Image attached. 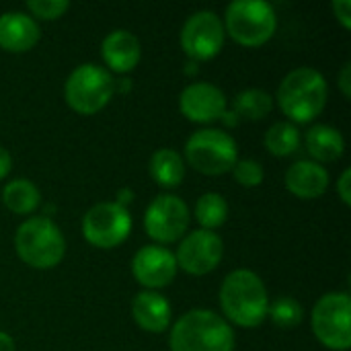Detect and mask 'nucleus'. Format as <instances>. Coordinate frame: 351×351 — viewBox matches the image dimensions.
Here are the masks:
<instances>
[{"instance_id":"obj_1","label":"nucleus","mask_w":351,"mask_h":351,"mask_svg":"<svg viewBox=\"0 0 351 351\" xmlns=\"http://www.w3.org/2000/svg\"><path fill=\"white\" fill-rule=\"evenodd\" d=\"M220 308L226 323L255 329L263 325L269 311V296L263 280L251 269L230 271L220 286Z\"/></svg>"},{"instance_id":"obj_2","label":"nucleus","mask_w":351,"mask_h":351,"mask_svg":"<svg viewBox=\"0 0 351 351\" xmlns=\"http://www.w3.org/2000/svg\"><path fill=\"white\" fill-rule=\"evenodd\" d=\"M329 97L327 78L311 66H300L284 76L278 88V105L290 123H311L315 121Z\"/></svg>"},{"instance_id":"obj_3","label":"nucleus","mask_w":351,"mask_h":351,"mask_svg":"<svg viewBox=\"0 0 351 351\" xmlns=\"http://www.w3.org/2000/svg\"><path fill=\"white\" fill-rule=\"evenodd\" d=\"M171 351H234V331L210 308L185 313L171 329Z\"/></svg>"},{"instance_id":"obj_4","label":"nucleus","mask_w":351,"mask_h":351,"mask_svg":"<svg viewBox=\"0 0 351 351\" xmlns=\"http://www.w3.org/2000/svg\"><path fill=\"white\" fill-rule=\"evenodd\" d=\"M14 251L25 265L33 269H51L62 263L66 255V239L53 220L35 216L16 228Z\"/></svg>"},{"instance_id":"obj_5","label":"nucleus","mask_w":351,"mask_h":351,"mask_svg":"<svg viewBox=\"0 0 351 351\" xmlns=\"http://www.w3.org/2000/svg\"><path fill=\"white\" fill-rule=\"evenodd\" d=\"M224 31L245 47L265 45L278 29V14L265 0H234L224 12Z\"/></svg>"},{"instance_id":"obj_6","label":"nucleus","mask_w":351,"mask_h":351,"mask_svg":"<svg viewBox=\"0 0 351 351\" xmlns=\"http://www.w3.org/2000/svg\"><path fill=\"white\" fill-rule=\"evenodd\" d=\"M191 169L197 173L216 177L232 171L239 160V146L237 140L216 128H206L193 132L185 142V158Z\"/></svg>"},{"instance_id":"obj_7","label":"nucleus","mask_w":351,"mask_h":351,"mask_svg":"<svg viewBox=\"0 0 351 351\" xmlns=\"http://www.w3.org/2000/svg\"><path fill=\"white\" fill-rule=\"evenodd\" d=\"M115 93V80L109 70L97 64L76 66L64 84L68 107L80 115H95L105 109Z\"/></svg>"},{"instance_id":"obj_8","label":"nucleus","mask_w":351,"mask_h":351,"mask_svg":"<svg viewBox=\"0 0 351 351\" xmlns=\"http://www.w3.org/2000/svg\"><path fill=\"white\" fill-rule=\"evenodd\" d=\"M315 337L333 351L351 348V298L348 292H327L313 306L311 317Z\"/></svg>"},{"instance_id":"obj_9","label":"nucleus","mask_w":351,"mask_h":351,"mask_svg":"<svg viewBox=\"0 0 351 351\" xmlns=\"http://www.w3.org/2000/svg\"><path fill=\"white\" fill-rule=\"evenodd\" d=\"M132 232V214L115 202L93 206L82 218V237L97 249H115Z\"/></svg>"},{"instance_id":"obj_10","label":"nucleus","mask_w":351,"mask_h":351,"mask_svg":"<svg viewBox=\"0 0 351 351\" xmlns=\"http://www.w3.org/2000/svg\"><path fill=\"white\" fill-rule=\"evenodd\" d=\"M189 208L173 193L156 195L144 212V230L156 245H171L181 241L189 228Z\"/></svg>"},{"instance_id":"obj_11","label":"nucleus","mask_w":351,"mask_h":351,"mask_svg":"<svg viewBox=\"0 0 351 351\" xmlns=\"http://www.w3.org/2000/svg\"><path fill=\"white\" fill-rule=\"evenodd\" d=\"M224 25L214 10L193 12L181 29V49L191 62H206L220 53L224 45Z\"/></svg>"},{"instance_id":"obj_12","label":"nucleus","mask_w":351,"mask_h":351,"mask_svg":"<svg viewBox=\"0 0 351 351\" xmlns=\"http://www.w3.org/2000/svg\"><path fill=\"white\" fill-rule=\"evenodd\" d=\"M224 257V243L212 230H193L185 234L177 247L175 261L177 269L189 276H206L214 271Z\"/></svg>"},{"instance_id":"obj_13","label":"nucleus","mask_w":351,"mask_h":351,"mask_svg":"<svg viewBox=\"0 0 351 351\" xmlns=\"http://www.w3.org/2000/svg\"><path fill=\"white\" fill-rule=\"evenodd\" d=\"M132 276L146 290L156 292L160 288H167L177 276L175 253L160 245L142 247L132 259Z\"/></svg>"},{"instance_id":"obj_14","label":"nucleus","mask_w":351,"mask_h":351,"mask_svg":"<svg viewBox=\"0 0 351 351\" xmlns=\"http://www.w3.org/2000/svg\"><path fill=\"white\" fill-rule=\"evenodd\" d=\"M179 109L193 123H212L222 119L228 109V99L212 82H191L179 95Z\"/></svg>"},{"instance_id":"obj_15","label":"nucleus","mask_w":351,"mask_h":351,"mask_svg":"<svg viewBox=\"0 0 351 351\" xmlns=\"http://www.w3.org/2000/svg\"><path fill=\"white\" fill-rule=\"evenodd\" d=\"M37 21L21 10H10L0 14V47L10 53H23L35 47L39 41Z\"/></svg>"},{"instance_id":"obj_16","label":"nucleus","mask_w":351,"mask_h":351,"mask_svg":"<svg viewBox=\"0 0 351 351\" xmlns=\"http://www.w3.org/2000/svg\"><path fill=\"white\" fill-rule=\"evenodd\" d=\"M101 56L111 72L128 74L138 66L140 56H142V45H140V39L132 31L115 29L103 39Z\"/></svg>"},{"instance_id":"obj_17","label":"nucleus","mask_w":351,"mask_h":351,"mask_svg":"<svg viewBox=\"0 0 351 351\" xmlns=\"http://www.w3.org/2000/svg\"><path fill=\"white\" fill-rule=\"evenodd\" d=\"M286 187L300 199H319L329 187V171L311 160H296L286 171Z\"/></svg>"},{"instance_id":"obj_18","label":"nucleus","mask_w":351,"mask_h":351,"mask_svg":"<svg viewBox=\"0 0 351 351\" xmlns=\"http://www.w3.org/2000/svg\"><path fill=\"white\" fill-rule=\"evenodd\" d=\"M132 317L142 331L162 333L171 325L173 308L171 302L160 292L144 290L136 294V298L132 300Z\"/></svg>"},{"instance_id":"obj_19","label":"nucleus","mask_w":351,"mask_h":351,"mask_svg":"<svg viewBox=\"0 0 351 351\" xmlns=\"http://www.w3.org/2000/svg\"><path fill=\"white\" fill-rule=\"evenodd\" d=\"M304 146H306V152L311 154V160L325 165V162H335L343 156L346 138L337 128L319 123L306 132Z\"/></svg>"},{"instance_id":"obj_20","label":"nucleus","mask_w":351,"mask_h":351,"mask_svg":"<svg viewBox=\"0 0 351 351\" xmlns=\"http://www.w3.org/2000/svg\"><path fill=\"white\" fill-rule=\"evenodd\" d=\"M148 169H150V177L160 187H167V189L181 185V181L185 179V160L173 148H158L150 156Z\"/></svg>"},{"instance_id":"obj_21","label":"nucleus","mask_w":351,"mask_h":351,"mask_svg":"<svg viewBox=\"0 0 351 351\" xmlns=\"http://www.w3.org/2000/svg\"><path fill=\"white\" fill-rule=\"evenodd\" d=\"M2 202L6 210H10L16 216L33 214L41 204V191L39 187L29 179H14L6 183L2 189Z\"/></svg>"},{"instance_id":"obj_22","label":"nucleus","mask_w":351,"mask_h":351,"mask_svg":"<svg viewBox=\"0 0 351 351\" xmlns=\"http://www.w3.org/2000/svg\"><path fill=\"white\" fill-rule=\"evenodd\" d=\"M274 109V97L263 88H245L232 101V111L243 121H259Z\"/></svg>"},{"instance_id":"obj_23","label":"nucleus","mask_w":351,"mask_h":351,"mask_svg":"<svg viewBox=\"0 0 351 351\" xmlns=\"http://www.w3.org/2000/svg\"><path fill=\"white\" fill-rule=\"evenodd\" d=\"M300 142H302L300 130H298V125H294L290 121L274 123L265 132V138H263V146L267 148V152L278 158H286V156H292L294 152H298Z\"/></svg>"},{"instance_id":"obj_24","label":"nucleus","mask_w":351,"mask_h":351,"mask_svg":"<svg viewBox=\"0 0 351 351\" xmlns=\"http://www.w3.org/2000/svg\"><path fill=\"white\" fill-rule=\"evenodd\" d=\"M228 218V204L220 193H204L195 204V220L204 230H216L220 228Z\"/></svg>"},{"instance_id":"obj_25","label":"nucleus","mask_w":351,"mask_h":351,"mask_svg":"<svg viewBox=\"0 0 351 351\" xmlns=\"http://www.w3.org/2000/svg\"><path fill=\"white\" fill-rule=\"evenodd\" d=\"M267 317L280 329H296L304 319V308L296 298L282 296V298H278L276 302L269 304Z\"/></svg>"},{"instance_id":"obj_26","label":"nucleus","mask_w":351,"mask_h":351,"mask_svg":"<svg viewBox=\"0 0 351 351\" xmlns=\"http://www.w3.org/2000/svg\"><path fill=\"white\" fill-rule=\"evenodd\" d=\"M232 177L239 185L243 187H259L265 179V169L259 160L253 158H243L237 160V165L232 167Z\"/></svg>"},{"instance_id":"obj_27","label":"nucleus","mask_w":351,"mask_h":351,"mask_svg":"<svg viewBox=\"0 0 351 351\" xmlns=\"http://www.w3.org/2000/svg\"><path fill=\"white\" fill-rule=\"evenodd\" d=\"M70 8V2L66 0H29L27 10L33 19L39 21H56L66 14Z\"/></svg>"},{"instance_id":"obj_28","label":"nucleus","mask_w":351,"mask_h":351,"mask_svg":"<svg viewBox=\"0 0 351 351\" xmlns=\"http://www.w3.org/2000/svg\"><path fill=\"white\" fill-rule=\"evenodd\" d=\"M331 8H333V14H335V19L341 23V27H343L346 31H350L351 29V2L350 0H335V2L331 4Z\"/></svg>"},{"instance_id":"obj_29","label":"nucleus","mask_w":351,"mask_h":351,"mask_svg":"<svg viewBox=\"0 0 351 351\" xmlns=\"http://www.w3.org/2000/svg\"><path fill=\"white\" fill-rule=\"evenodd\" d=\"M351 171L350 169H346L343 173H341V177H339V181H337V193H339V197H341V202L346 204V206H350L351 204Z\"/></svg>"},{"instance_id":"obj_30","label":"nucleus","mask_w":351,"mask_h":351,"mask_svg":"<svg viewBox=\"0 0 351 351\" xmlns=\"http://www.w3.org/2000/svg\"><path fill=\"white\" fill-rule=\"evenodd\" d=\"M339 88L346 99L351 97V62H346L341 72H339Z\"/></svg>"},{"instance_id":"obj_31","label":"nucleus","mask_w":351,"mask_h":351,"mask_svg":"<svg viewBox=\"0 0 351 351\" xmlns=\"http://www.w3.org/2000/svg\"><path fill=\"white\" fill-rule=\"evenodd\" d=\"M10 169H12V158L8 154V150L0 146V181L10 173Z\"/></svg>"},{"instance_id":"obj_32","label":"nucleus","mask_w":351,"mask_h":351,"mask_svg":"<svg viewBox=\"0 0 351 351\" xmlns=\"http://www.w3.org/2000/svg\"><path fill=\"white\" fill-rule=\"evenodd\" d=\"M132 197H134V191H132V189H128V187H123V189H119V191H117V199H115V204H119L121 208H125V210H128V206L132 204Z\"/></svg>"},{"instance_id":"obj_33","label":"nucleus","mask_w":351,"mask_h":351,"mask_svg":"<svg viewBox=\"0 0 351 351\" xmlns=\"http://www.w3.org/2000/svg\"><path fill=\"white\" fill-rule=\"evenodd\" d=\"M0 351H16L14 339L8 333H4V331H0Z\"/></svg>"},{"instance_id":"obj_34","label":"nucleus","mask_w":351,"mask_h":351,"mask_svg":"<svg viewBox=\"0 0 351 351\" xmlns=\"http://www.w3.org/2000/svg\"><path fill=\"white\" fill-rule=\"evenodd\" d=\"M195 72H197V64L195 62L185 64V74H195Z\"/></svg>"}]
</instances>
